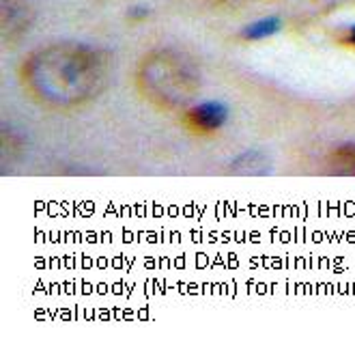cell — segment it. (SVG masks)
<instances>
[{
	"label": "cell",
	"mask_w": 355,
	"mask_h": 349,
	"mask_svg": "<svg viewBox=\"0 0 355 349\" xmlns=\"http://www.w3.org/2000/svg\"><path fill=\"white\" fill-rule=\"evenodd\" d=\"M110 78L108 52L80 41L33 50L17 69L22 91L46 110L71 112L91 104Z\"/></svg>",
	"instance_id": "cell-1"
},
{
	"label": "cell",
	"mask_w": 355,
	"mask_h": 349,
	"mask_svg": "<svg viewBox=\"0 0 355 349\" xmlns=\"http://www.w3.org/2000/svg\"><path fill=\"white\" fill-rule=\"evenodd\" d=\"M138 95L159 112H177L194 104L200 91V71L194 60L175 50L157 48L144 54L134 74Z\"/></svg>",
	"instance_id": "cell-2"
},
{
	"label": "cell",
	"mask_w": 355,
	"mask_h": 349,
	"mask_svg": "<svg viewBox=\"0 0 355 349\" xmlns=\"http://www.w3.org/2000/svg\"><path fill=\"white\" fill-rule=\"evenodd\" d=\"M226 119H228V106L224 101L209 99L187 106L183 110L181 123L194 136H211L226 126Z\"/></svg>",
	"instance_id": "cell-3"
},
{
	"label": "cell",
	"mask_w": 355,
	"mask_h": 349,
	"mask_svg": "<svg viewBox=\"0 0 355 349\" xmlns=\"http://www.w3.org/2000/svg\"><path fill=\"white\" fill-rule=\"evenodd\" d=\"M35 9L31 0H0V33L3 39L15 41L33 24Z\"/></svg>",
	"instance_id": "cell-4"
},
{
	"label": "cell",
	"mask_w": 355,
	"mask_h": 349,
	"mask_svg": "<svg viewBox=\"0 0 355 349\" xmlns=\"http://www.w3.org/2000/svg\"><path fill=\"white\" fill-rule=\"evenodd\" d=\"M327 171L334 175H345V177H355V142H345V145L334 147L327 158Z\"/></svg>",
	"instance_id": "cell-5"
},
{
	"label": "cell",
	"mask_w": 355,
	"mask_h": 349,
	"mask_svg": "<svg viewBox=\"0 0 355 349\" xmlns=\"http://www.w3.org/2000/svg\"><path fill=\"white\" fill-rule=\"evenodd\" d=\"M278 31H280V19L278 17H263V19L252 22V24H248L241 31V39L243 41H261V39L276 35Z\"/></svg>",
	"instance_id": "cell-6"
},
{
	"label": "cell",
	"mask_w": 355,
	"mask_h": 349,
	"mask_svg": "<svg viewBox=\"0 0 355 349\" xmlns=\"http://www.w3.org/2000/svg\"><path fill=\"white\" fill-rule=\"evenodd\" d=\"M263 164H265V155L259 149H250L231 162V169L241 171V173H259V169L263 167Z\"/></svg>",
	"instance_id": "cell-7"
},
{
	"label": "cell",
	"mask_w": 355,
	"mask_h": 349,
	"mask_svg": "<svg viewBox=\"0 0 355 349\" xmlns=\"http://www.w3.org/2000/svg\"><path fill=\"white\" fill-rule=\"evenodd\" d=\"M338 44L343 48H351L355 50V24L353 26H347L338 33Z\"/></svg>",
	"instance_id": "cell-8"
}]
</instances>
